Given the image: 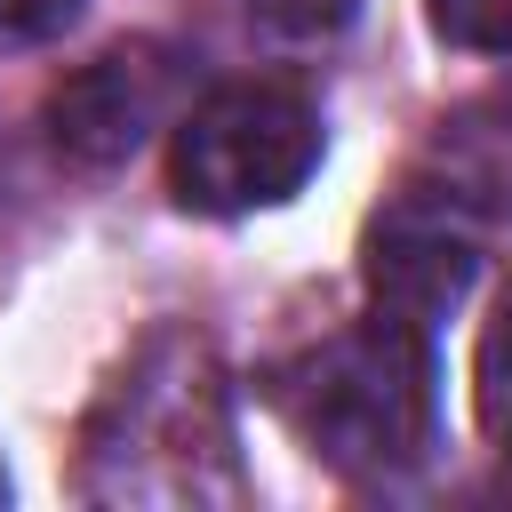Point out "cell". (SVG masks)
<instances>
[{
	"mask_svg": "<svg viewBox=\"0 0 512 512\" xmlns=\"http://www.w3.org/2000/svg\"><path fill=\"white\" fill-rule=\"evenodd\" d=\"M80 496L112 512H216L248 496L232 376L200 328L168 320L112 368L80 424Z\"/></svg>",
	"mask_w": 512,
	"mask_h": 512,
	"instance_id": "1",
	"label": "cell"
},
{
	"mask_svg": "<svg viewBox=\"0 0 512 512\" xmlns=\"http://www.w3.org/2000/svg\"><path fill=\"white\" fill-rule=\"evenodd\" d=\"M280 408L296 440L352 472V480H400L440 440V352L432 328H408L368 304V320L336 328L280 376Z\"/></svg>",
	"mask_w": 512,
	"mask_h": 512,
	"instance_id": "2",
	"label": "cell"
},
{
	"mask_svg": "<svg viewBox=\"0 0 512 512\" xmlns=\"http://www.w3.org/2000/svg\"><path fill=\"white\" fill-rule=\"evenodd\" d=\"M328 152L320 104L288 80H224L168 128V184L192 216H256L312 184Z\"/></svg>",
	"mask_w": 512,
	"mask_h": 512,
	"instance_id": "3",
	"label": "cell"
},
{
	"mask_svg": "<svg viewBox=\"0 0 512 512\" xmlns=\"http://www.w3.org/2000/svg\"><path fill=\"white\" fill-rule=\"evenodd\" d=\"M480 256H488V224L480 208L456 192V184H408L400 200H384L368 216V248H360V272H368V304L408 320V328H432L472 296L480 280Z\"/></svg>",
	"mask_w": 512,
	"mask_h": 512,
	"instance_id": "4",
	"label": "cell"
},
{
	"mask_svg": "<svg viewBox=\"0 0 512 512\" xmlns=\"http://www.w3.org/2000/svg\"><path fill=\"white\" fill-rule=\"evenodd\" d=\"M192 56L184 48H168V40H120V48H104V56H88L80 72H64V88L48 96V144H56V160H72V168H120V160H136L160 128H176L184 120V88H192V72H184Z\"/></svg>",
	"mask_w": 512,
	"mask_h": 512,
	"instance_id": "5",
	"label": "cell"
},
{
	"mask_svg": "<svg viewBox=\"0 0 512 512\" xmlns=\"http://www.w3.org/2000/svg\"><path fill=\"white\" fill-rule=\"evenodd\" d=\"M472 408H480V432L496 448H512V288L496 296V312L472 344Z\"/></svg>",
	"mask_w": 512,
	"mask_h": 512,
	"instance_id": "6",
	"label": "cell"
},
{
	"mask_svg": "<svg viewBox=\"0 0 512 512\" xmlns=\"http://www.w3.org/2000/svg\"><path fill=\"white\" fill-rule=\"evenodd\" d=\"M424 24L464 56H512V0H424Z\"/></svg>",
	"mask_w": 512,
	"mask_h": 512,
	"instance_id": "7",
	"label": "cell"
},
{
	"mask_svg": "<svg viewBox=\"0 0 512 512\" xmlns=\"http://www.w3.org/2000/svg\"><path fill=\"white\" fill-rule=\"evenodd\" d=\"M88 0H0V56H24V48H48L80 24Z\"/></svg>",
	"mask_w": 512,
	"mask_h": 512,
	"instance_id": "8",
	"label": "cell"
},
{
	"mask_svg": "<svg viewBox=\"0 0 512 512\" xmlns=\"http://www.w3.org/2000/svg\"><path fill=\"white\" fill-rule=\"evenodd\" d=\"M272 32H296V40H312V32H336L344 16H352V0H248Z\"/></svg>",
	"mask_w": 512,
	"mask_h": 512,
	"instance_id": "9",
	"label": "cell"
},
{
	"mask_svg": "<svg viewBox=\"0 0 512 512\" xmlns=\"http://www.w3.org/2000/svg\"><path fill=\"white\" fill-rule=\"evenodd\" d=\"M0 504H8V472H0Z\"/></svg>",
	"mask_w": 512,
	"mask_h": 512,
	"instance_id": "10",
	"label": "cell"
}]
</instances>
